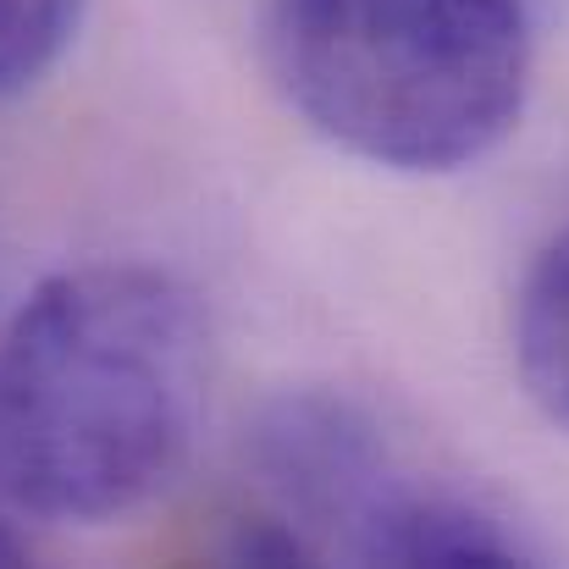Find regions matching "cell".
<instances>
[{"label": "cell", "instance_id": "1", "mask_svg": "<svg viewBox=\"0 0 569 569\" xmlns=\"http://www.w3.org/2000/svg\"><path fill=\"white\" fill-rule=\"evenodd\" d=\"M204 403V321L156 266L44 277L0 327V565L39 526H106L189 459Z\"/></svg>", "mask_w": 569, "mask_h": 569}, {"label": "cell", "instance_id": "2", "mask_svg": "<svg viewBox=\"0 0 569 569\" xmlns=\"http://www.w3.org/2000/svg\"><path fill=\"white\" fill-rule=\"evenodd\" d=\"M271 67L338 150L392 172L492 156L531 89L520 0H277Z\"/></svg>", "mask_w": 569, "mask_h": 569}, {"label": "cell", "instance_id": "3", "mask_svg": "<svg viewBox=\"0 0 569 569\" xmlns=\"http://www.w3.org/2000/svg\"><path fill=\"white\" fill-rule=\"evenodd\" d=\"M254 470L282 503V520L321 553L338 537L360 565L381 526L409 503L420 481L392 465L381 426L338 392H288L266 403L249 431Z\"/></svg>", "mask_w": 569, "mask_h": 569}, {"label": "cell", "instance_id": "4", "mask_svg": "<svg viewBox=\"0 0 569 569\" xmlns=\"http://www.w3.org/2000/svg\"><path fill=\"white\" fill-rule=\"evenodd\" d=\"M515 360H520V377L531 387V398L569 426V232H559L526 288H520V305H515Z\"/></svg>", "mask_w": 569, "mask_h": 569}, {"label": "cell", "instance_id": "5", "mask_svg": "<svg viewBox=\"0 0 569 569\" xmlns=\"http://www.w3.org/2000/svg\"><path fill=\"white\" fill-rule=\"evenodd\" d=\"M83 0H0V100L39 89L72 50Z\"/></svg>", "mask_w": 569, "mask_h": 569}]
</instances>
